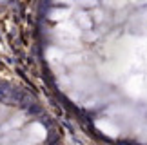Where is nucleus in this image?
Wrapping results in <instances>:
<instances>
[{
    "label": "nucleus",
    "mask_w": 147,
    "mask_h": 145,
    "mask_svg": "<svg viewBox=\"0 0 147 145\" xmlns=\"http://www.w3.org/2000/svg\"><path fill=\"white\" fill-rule=\"evenodd\" d=\"M0 145H51L46 122L20 89L0 82Z\"/></svg>",
    "instance_id": "obj_1"
}]
</instances>
